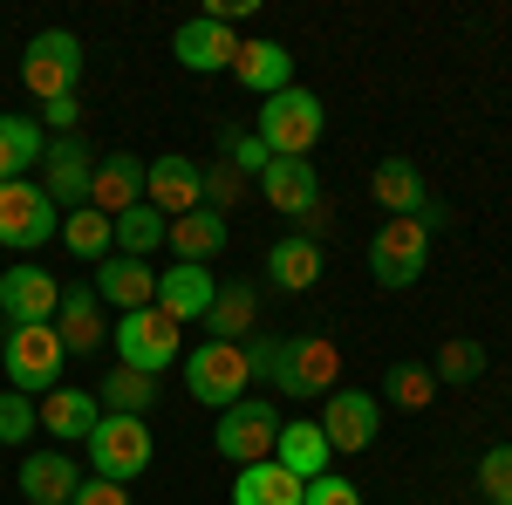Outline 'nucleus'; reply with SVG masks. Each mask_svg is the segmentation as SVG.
<instances>
[{"instance_id":"nucleus-1","label":"nucleus","mask_w":512,"mask_h":505,"mask_svg":"<svg viewBox=\"0 0 512 505\" xmlns=\"http://www.w3.org/2000/svg\"><path fill=\"white\" fill-rule=\"evenodd\" d=\"M321 130H328V110H321L315 89H280L260 103V123H253V137L267 144V157H308L321 144Z\"/></svg>"},{"instance_id":"nucleus-2","label":"nucleus","mask_w":512,"mask_h":505,"mask_svg":"<svg viewBox=\"0 0 512 505\" xmlns=\"http://www.w3.org/2000/svg\"><path fill=\"white\" fill-rule=\"evenodd\" d=\"M82 451H89V465H96V478H117V485H130V478H144L151 471V424L144 417H117V410H103L96 417V430L82 437Z\"/></svg>"},{"instance_id":"nucleus-3","label":"nucleus","mask_w":512,"mask_h":505,"mask_svg":"<svg viewBox=\"0 0 512 505\" xmlns=\"http://www.w3.org/2000/svg\"><path fill=\"white\" fill-rule=\"evenodd\" d=\"M21 82H28V96H35L41 110L48 103H69L82 82V41L69 28H41L28 41V55H21Z\"/></svg>"},{"instance_id":"nucleus-4","label":"nucleus","mask_w":512,"mask_h":505,"mask_svg":"<svg viewBox=\"0 0 512 505\" xmlns=\"http://www.w3.org/2000/svg\"><path fill=\"white\" fill-rule=\"evenodd\" d=\"M62 335H55V321L48 328H7V349H0V369H7V389H21V396H48V389H62Z\"/></svg>"},{"instance_id":"nucleus-5","label":"nucleus","mask_w":512,"mask_h":505,"mask_svg":"<svg viewBox=\"0 0 512 505\" xmlns=\"http://www.w3.org/2000/svg\"><path fill=\"white\" fill-rule=\"evenodd\" d=\"M431 267V226H417V219H383L376 239H369V273H376V287H417Z\"/></svg>"},{"instance_id":"nucleus-6","label":"nucleus","mask_w":512,"mask_h":505,"mask_svg":"<svg viewBox=\"0 0 512 505\" xmlns=\"http://www.w3.org/2000/svg\"><path fill=\"white\" fill-rule=\"evenodd\" d=\"M62 226V205L41 192V178H7L0 185V246H14V253H35L48 246Z\"/></svg>"},{"instance_id":"nucleus-7","label":"nucleus","mask_w":512,"mask_h":505,"mask_svg":"<svg viewBox=\"0 0 512 505\" xmlns=\"http://www.w3.org/2000/svg\"><path fill=\"white\" fill-rule=\"evenodd\" d=\"M253 383V369H246V349L239 342H198L185 355V389H192V403L205 410H233L239 396Z\"/></svg>"},{"instance_id":"nucleus-8","label":"nucleus","mask_w":512,"mask_h":505,"mask_svg":"<svg viewBox=\"0 0 512 505\" xmlns=\"http://www.w3.org/2000/svg\"><path fill=\"white\" fill-rule=\"evenodd\" d=\"M274 437H280V417L267 396H239L233 410H219V430H212V444H219V458L226 465H267L274 458Z\"/></svg>"},{"instance_id":"nucleus-9","label":"nucleus","mask_w":512,"mask_h":505,"mask_svg":"<svg viewBox=\"0 0 512 505\" xmlns=\"http://www.w3.org/2000/svg\"><path fill=\"white\" fill-rule=\"evenodd\" d=\"M110 342H117V362L123 369H144V376H164L171 362H178V321H164L158 308H137V314H117V328H110Z\"/></svg>"},{"instance_id":"nucleus-10","label":"nucleus","mask_w":512,"mask_h":505,"mask_svg":"<svg viewBox=\"0 0 512 505\" xmlns=\"http://www.w3.org/2000/svg\"><path fill=\"white\" fill-rule=\"evenodd\" d=\"M369 198L383 205V219H417V226H444V205L431 198V185H424V171L410 164V157H383L376 164V178H369Z\"/></svg>"},{"instance_id":"nucleus-11","label":"nucleus","mask_w":512,"mask_h":505,"mask_svg":"<svg viewBox=\"0 0 512 505\" xmlns=\"http://www.w3.org/2000/svg\"><path fill=\"white\" fill-rule=\"evenodd\" d=\"M55 308H62V280L48 267L21 260V267L0 273V321H7V328H48Z\"/></svg>"},{"instance_id":"nucleus-12","label":"nucleus","mask_w":512,"mask_h":505,"mask_svg":"<svg viewBox=\"0 0 512 505\" xmlns=\"http://www.w3.org/2000/svg\"><path fill=\"white\" fill-rule=\"evenodd\" d=\"M342 376V349L328 342V335H294V342H280V369H274V383L280 396H328V383Z\"/></svg>"},{"instance_id":"nucleus-13","label":"nucleus","mask_w":512,"mask_h":505,"mask_svg":"<svg viewBox=\"0 0 512 505\" xmlns=\"http://www.w3.org/2000/svg\"><path fill=\"white\" fill-rule=\"evenodd\" d=\"M328 451H369L376 430H383V403L369 389H328V410L315 417Z\"/></svg>"},{"instance_id":"nucleus-14","label":"nucleus","mask_w":512,"mask_h":505,"mask_svg":"<svg viewBox=\"0 0 512 505\" xmlns=\"http://www.w3.org/2000/svg\"><path fill=\"white\" fill-rule=\"evenodd\" d=\"M144 205H158L164 219H185L205 205V164L198 157L164 151L158 164H144Z\"/></svg>"},{"instance_id":"nucleus-15","label":"nucleus","mask_w":512,"mask_h":505,"mask_svg":"<svg viewBox=\"0 0 512 505\" xmlns=\"http://www.w3.org/2000/svg\"><path fill=\"white\" fill-rule=\"evenodd\" d=\"M89 178H96V157L82 137H48L41 151V192L55 198L62 212H82L89 205Z\"/></svg>"},{"instance_id":"nucleus-16","label":"nucleus","mask_w":512,"mask_h":505,"mask_svg":"<svg viewBox=\"0 0 512 505\" xmlns=\"http://www.w3.org/2000/svg\"><path fill=\"white\" fill-rule=\"evenodd\" d=\"M219 301V273L212 267H185V260H171V273H158V314L164 321H178V328H198L205 314Z\"/></svg>"},{"instance_id":"nucleus-17","label":"nucleus","mask_w":512,"mask_h":505,"mask_svg":"<svg viewBox=\"0 0 512 505\" xmlns=\"http://www.w3.org/2000/svg\"><path fill=\"white\" fill-rule=\"evenodd\" d=\"M96 301L117 314H137V308H158V273L151 260H130V253H110V260H96Z\"/></svg>"},{"instance_id":"nucleus-18","label":"nucleus","mask_w":512,"mask_h":505,"mask_svg":"<svg viewBox=\"0 0 512 505\" xmlns=\"http://www.w3.org/2000/svg\"><path fill=\"white\" fill-rule=\"evenodd\" d=\"M14 485H21V499H28V505H69V499H76V485H82V471H76V458L55 444V451H28L21 471H14Z\"/></svg>"},{"instance_id":"nucleus-19","label":"nucleus","mask_w":512,"mask_h":505,"mask_svg":"<svg viewBox=\"0 0 512 505\" xmlns=\"http://www.w3.org/2000/svg\"><path fill=\"white\" fill-rule=\"evenodd\" d=\"M171 55L192 69V76H219V69H233V55H239V35L226 28V21H185L178 35H171Z\"/></svg>"},{"instance_id":"nucleus-20","label":"nucleus","mask_w":512,"mask_h":505,"mask_svg":"<svg viewBox=\"0 0 512 505\" xmlns=\"http://www.w3.org/2000/svg\"><path fill=\"white\" fill-rule=\"evenodd\" d=\"M55 335L69 355H96L110 342V314L96 301V287H62V308H55Z\"/></svg>"},{"instance_id":"nucleus-21","label":"nucleus","mask_w":512,"mask_h":505,"mask_svg":"<svg viewBox=\"0 0 512 505\" xmlns=\"http://www.w3.org/2000/svg\"><path fill=\"white\" fill-rule=\"evenodd\" d=\"M253 185H260V198L274 205L280 219H301V212L321 198V178H315V164H308V157H274Z\"/></svg>"},{"instance_id":"nucleus-22","label":"nucleus","mask_w":512,"mask_h":505,"mask_svg":"<svg viewBox=\"0 0 512 505\" xmlns=\"http://www.w3.org/2000/svg\"><path fill=\"white\" fill-rule=\"evenodd\" d=\"M89 205H96L103 219H123L130 205H144V157H130V151L103 157L96 178H89Z\"/></svg>"},{"instance_id":"nucleus-23","label":"nucleus","mask_w":512,"mask_h":505,"mask_svg":"<svg viewBox=\"0 0 512 505\" xmlns=\"http://www.w3.org/2000/svg\"><path fill=\"white\" fill-rule=\"evenodd\" d=\"M233 76H239V89H253V96L267 103L280 89H294V55H287L280 41H239Z\"/></svg>"},{"instance_id":"nucleus-24","label":"nucleus","mask_w":512,"mask_h":505,"mask_svg":"<svg viewBox=\"0 0 512 505\" xmlns=\"http://www.w3.org/2000/svg\"><path fill=\"white\" fill-rule=\"evenodd\" d=\"M171 253L185 260V267H212L219 253H226V239H233V226L212 212V205H198V212H185V219H171Z\"/></svg>"},{"instance_id":"nucleus-25","label":"nucleus","mask_w":512,"mask_h":505,"mask_svg":"<svg viewBox=\"0 0 512 505\" xmlns=\"http://www.w3.org/2000/svg\"><path fill=\"white\" fill-rule=\"evenodd\" d=\"M274 465H280V471H294L301 485L328 471V437H321L315 417H294V424H280V437H274Z\"/></svg>"},{"instance_id":"nucleus-26","label":"nucleus","mask_w":512,"mask_h":505,"mask_svg":"<svg viewBox=\"0 0 512 505\" xmlns=\"http://www.w3.org/2000/svg\"><path fill=\"white\" fill-rule=\"evenodd\" d=\"M96 417H103V403H96L89 389H48L35 403V424L48 430V437H89Z\"/></svg>"},{"instance_id":"nucleus-27","label":"nucleus","mask_w":512,"mask_h":505,"mask_svg":"<svg viewBox=\"0 0 512 505\" xmlns=\"http://www.w3.org/2000/svg\"><path fill=\"white\" fill-rule=\"evenodd\" d=\"M267 280H274V294H308L321 280V246H308V239H274L267 246Z\"/></svg>"},{"instance_id":"nucleus-28","label":"nucleus","mask_w":512,"mask_h":505,"mask_svg":"<svg viewBox=\"0 0 512 505\" xmlns=\"http://www.w3.org/2000/svg\"><path fill=\"white\" fill-rule=\"evenodd\" d=\"M253 314H260V287L253 280H226L212 314H205V328H212V342H246L253 335Z\"/></svg>"},{"instance_id":"nucleus-29","label":"nucleus","mask_w":512,"mask_h":505,"mask_svg":"<svg viewBox=\"0 0 512 505\" xmlns=\"http://www.w3.org/2000/svg\"><path fill=\"white\" fill-rule=\"evenodd\" d=\"M301 492H308V485H301L294 471H280L274 458H267V465H246L233 478V505H301Z\"/></svg>"},{"instance_id":"nucleus-30","label":"nucleus","mask_w":512,"mask_h":505,"mask_svg":"<svg viewBox=\"0 0 512 505\" xmlns=\"http://www.w3.org/2000/svg\"><path fill=\"white\" fill-rule=\"evenodd\" d=\"M41 151H48V130L35 117H0V185L28 178V164H41Z\"/></svg>"},{"instance_id":"nucleus-31","label":"nucleus","mask_w":512,"mask_h":505,"mask_svg":"<svg viewBox=\"0 0 512 505\" xmlns=\"http://www.w3.org/2000/svg\"><path fill=\"white\" fill-rule=\"evenodd\" d=\"M62 246H69L76 260H89V267H96V260H110V246H117V219H103L96 205H82V212H69V219H62Z\"/></svg>"},{"instance_id":"nucleus-32","label":"nucleus","mask_w":512,"mask_h":505,"mask_svg":"<svg viewBox=\"0 0 512 505\" xmlns=\"http://www.w3.org/2000/svg\"><path fill=\"white\" fill-rule=\"evenodd\" d=\"M96 403H103V410H117V417H144V410L158 403V376H144V369H123V362H117Z\"/></svg>"},{"instance_id":"nucleus-33","label":"nucleus","mask_w":512,"mask_h":505,"mask_svg":"<svg viewBox=\"0 0 512 505\" xmlns=\"http://www.w3.org/2000/svg\"><path fill=\"white\" fill-rule=\"evenodd\" d=\"M164 233H171V219H164L158 205H130L117 219V253H130V260H151L164 246Z\"/></svg>"},{"instance_id":"nucleus-34","label":"nucleus","mask_w":512,"mask_h":505,"mask_svg":"<svg viewBox=\"0 0 512 505\" xmlns=\"http://www.w3.org/2000/svg\"><path fill=\"white\" fill-rule=\"evenodd\" d=\"M383 403H396V410H431L437 403V369L431 362H396L390 376H383Z\"/></svg>"},{"instance_id":"nucleus-35","label":"nucleus","mask_w":512,"mask_h":505,"mask_svg":"<svg viewBox=\"0 0 512 505\" xmlns=\"http://www.w3.org/2000/svg\"><path fill=\"white\" fill-rule=\"evenodd\" d=\"M219 157H226V164H233L239 178H260V171H267V164H274V157H267V144H260V137H253V130H233V123H226V130H219Z\"/></svg>"},{"instance_id":"nucleus-36","label":"nucleus","mask_w":512,"mask_h":505,"mask_svg":"<svg viewBox=\"0 0 512 505\" xmlns=\"http://www.w3.org/2000/svg\"><path fill=\"white\" fill-rule=\"evenodd\" d=\"M478 376H485V349H478V342L458 335V342L437 349V389H444V383H478Z\"/></svg>"},{"instance_id":"nucleus-37","label":"nucleus","mask_w":512,"mask_h":505,"mask_svg":"<svg viewBox=\"0 0 512 505\" xmlns=\"http://www.w3.org/2000/svg\"><path fill=\"white\" fill-rule=\"evenodd\" d=\"M35 396H21V389H0V451H14V444H28L35 437Z\"/></svg>"},{"instance_id":"nucleus-38","label":"nucleus","mask_w":512,"mask_h":505,"mask_svg":"<svg viewBox=\"0 0 512 505\" xmlns=\"http://www.w3.org/2000/svg\"><path fill=\"white\" fill-rule=\"evenodd\" d=\"M478 492H485V505H512V444H492L478 458Z\"/></svg>"},{"instance_id":"nucleus-39","label":"nucleus","mask_w":512,"mask_h":505,"mask_svg":"<svg viewBox=\"0 0 512 505\" xmlns=\"http://www.w3.org/2000/svg\"><path fill=\"white\" fill-rule=\"evenodd\" d=\"M246 185H253V178H239V171L226 164V157H212V164H205V205H212L219 219H226V212H233L239 198H246Z\"/></svg>"},{"instance_id":"nucleus-40","label":"nucleus","mask_w":512,"mask_h":505,"mask_svg":"<svg viewBox=\"0 0 512 505\" xmlns=\"http://www.w3.org/2000/svg\"><path fill=\"white\" fill-rule=\"evenodd\" d=\"M239 349H246V369H253V383H274V369H280V342L267 335V328H253V335H246Z\"/></svg>"},{"instance_id":"nucleus-41","label":"nucleus","mask_w":512,"mask_h":505,"mask_svg":"<svg viewBox=\"0 0 512 505\" xmlns=\"http://www.w3.org/2000/svg\"><path fill=\"white\" fill-rule=\"evenodd\" d=\"M301 505H362V492H355L349 478L321 471V478H308V492H301Z\"/></svg>"},{"instance_id":"nucleus-42","label":"nucleus","mask_w":512,"mask_h":505,"mask_svg":"<svg viewBox=\"0 0 512 505\" xmlns=\"http://www.w3.org/2000/svg\"><path fill=\"white\" fill-rule=\"evenodd\" d=\"M69 505H130V492H123L117 478H82Z\"/></svg>"},{"instance_id":"nucleus-43","label":"nucleus","mask_w":512,"mask_h":505,"mask_svg":"<svg viewBox=\"0 0 512 505\" xmlns=\"http://www.w3.org/2000/svg\"><path fill=\"white\" fill-rule=\"evenodd\" d=\"M328 219H335V205H328V198H315V205H308V212L294 219V239H308V246H321V239H328Z\"/></svg>"},{"instance_id":"nucleus-44","label":"nucleus","mask_w":512,"mask_h":505,"mask_svg":"<svg viewBox=\"0 0 512 505\" xmlns=\"http://www.w3.org/2000/svg\"><path fill=\"white\" fill-rule=\"evenodd\" d=\"M0 349H7V335H0Z\"/></svg>"},{"instance_id":"nucleus-45","label":"nucleus","mask_w":512,"mask_h":505,"mask_svg":"<svg viewBox=\"0 0 512 505\" xmlns=\"http://www.w3.org/2000/svg\"><path fill=\"white\" fill-rule=\"evenodd\" d=\"M0 458H7V451H0Z\"/></svg>"}]
</instances>
